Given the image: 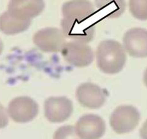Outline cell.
Listing matches in <instances>:
<instances>
[{"instance_id":"cell-1","label":"cell","mask_w":147,"mask_h":139,"mask_svg":"<svg viewBox=\"0 0 147 139\" xmlns=\"http://www.w3.org/2000/svg\"><path fill=\"white\" fill-rule=\"evenodd\" d=\"M98 67L103 73L114 75L121 72L126 62L123 47L114 40H105L99 44L96 52Z\"/></svg>"},{"instance_id":"cell-2","label":"cell","mask_w":147,"mask_h":139,"mask_svg":"<svg viewBox=\"0 0 147 139\" xmlns=\"http://www.w3.org/2000/svg\"><path fill=\"white\" fill-rule=\"evenodd\" d=\"M61 26L66 38L71 41L87 44L94 38L95 24L92 19L80 20L63 18Z\"/></svg>"},{"instance_id":"cell-3","label":"cell","mask_w":147,"mask_h":139,"mask_svg":"<svg viewBox=\"0 0 147 139\" xmlns=\"http://www.w3.org/2000/svg\"><path fill=\"white\" fill-rule=\"evenodd\" d=\"M140 119V114L136 107L130 105L118 106L112 113L110 124L118 134L129 133L135 129Z\"/></svg>"},{"instance_id":"cell-4","label":"cell","mask_w":147,"mask_h":139,"mask_svg":"<svg viewBox=\"0 0 147 139\" xmlns=\"http://www.w3.org/2000/svg\"><path fill=\"white\" fill-rule=\"evenodd\" d=\"M61 53L68 63L78 68L88 67L94 60V53L90 46L79 42H67Z\"/></svg>"},{"instance_id":"cell-5","label":"cell","mask_w":147,"mask_h":139,"mask_svg":"<svg viewBox=\"0 0 147 139\" xmlns=\"http://www.w3.org/2000/svg\"><path fill=\"white\" fill-rule=\"evenodd\" d=\"M34 44L41 51L59 52L67 42L62 30L56 28H45L38 30L33 36Z\"/></svg>"},{"instance_id":"cell-6","label":"cell","mask_w":147,"mask_h":139,"mask_svg":"<svg viewBox=\"0 0 147 139\" xmlns=\"http://www.w3.org/2000/svg\"><path fill=\"white\" fill-rule=\"evenodd\" d=\"M7 112L13 121L26 123L32 121L38 113L37 103L28 96H19L10 101Z\"/></svg>"},{"instance_id":"cell-7","label":"cell","mask_w":147,"mask_h":139,"mask_svg":"<svg viewBox=\"0 0 147 139\" xmlns=\"http://www.w3.org/2000/svg\"><path fill=\"white\" fill-rule=\"evenodd\" d=\"M108 92L97 84L87 82L77 88L76 97L78 101L85 107L98 109L105 103Z\"/></svg>"},{"instance_id":"cell-8","label":"cell","mask_w":147,"mask_h":139,"mask_svg":"<svg viewBox=\"0 0 147 139\" xmlns=\"http://www.w3.org/2000/svg\"><path fill=\"white\" fill-rule=\"evenodd\" d=\"M73 106L70 99L65 96L50 97L44 103L45 116L50 122H62L73 113Z\"/></svg>"},{"instance_id":"cell-9","label":"cell","mask_w":147,"mask_h":139,"mask_svg":"<svg viewBox=\"0 0 147 139\" xmlns=\"http://www.w3.org/2000/svg\"><path fill=\"white\" fill-rule=\"evenodd\" d=\"M123 47L131 57H147V30L134 28L127 30L123 37Z\"/></svg>"},{"instance_id":"cell-10","label":"cell","mask_w":147,"mask_h":139,"mask_svg":"<svg viewBox=\"0 0 147 139\" xmlns=\"http://www.w3.org/2000/svg\"><path fill=\"white\" fill-rule=\"evenodd\" d=\"M75 129L82 139H99L106 132V123L99 115L89 114L78 119Z\"/></svg>"},{"instance_id":"cell-11","label":"cell","mask_w":147,"mask_h":139,"mask_svg":"<svg viewBox=\"0 0 147 139\" xmlns=\"http://www.w3.org/2000/svg\"><path fill=\"white\" fill-rule=\"evenodd\" d=\"M44 0H9L7 11L12 16L23 20H31L45 9Z\"/></svg>"},{"instance_id":"cell-12","label":"cell","mask_w":147,"mask_h":139,"mask_svg":"<svg viewBox=\"0 0 147 139\" xmlns=\"http://www.w3.org/2000/svg\"><path fill=\"white\" fill-rule=\"evenodd\" d=\"M63 18L80 20L92 19L96 13L92 3L89 0H70L61 7Z\"/></svg>"},{"instance_id":"cell-13","label":"cell","mask_w":147,"mask_h":139,"mask_svg":"<svg viewBox=\"0 0 147 139\" xmlns=\"http://www.w3.org/2000/svg\"><path fill=\"white\" fill-rule=\"evenodd\" d=\"M31 20H23L12 16L8 11L0 15V31L6 35H16L29 29Z\"/></svg>"},{"instance_id":"cell-14","label":"cell","mask_w":147,"mask_h":139,"mask_svg":"<svg viewBox=\"0 0 147 139\" xmlns=\"http://www.w3.org/2000/svg\"><path fill=\"white\" fill-rule=\"evenodd\" d=\"M97 9L104 16L115 19L125 12V0H94Z\"/></svg>"},{"instance_id":"cell-15","label":"cell","mask_w":147,"mask_h":139,"mask_svg":"<svg viewBox=\"0 0 147 139\" xmlns=\"http://www.w3.org/2000/svg\"><path fill=\"white\" fill-rule=\"evenodd\" d=\"M130 12L138 20L147 21V0H129Z\"/></svg>"},{"instance_id":"cell-16","label":"cell","mask_w":147,"mask_h":139,"mask_svg":"<svg viewBox=\"0 0 147 139\" xmlns=\"http://www.w3.org/2000/svg\"><path fill=\"white\" fill-rule=\"evenodd\" d=\"M53 139H82L72 126H63L59 127L54 133Z\"/></svg>"},{"instance_id":"cell-17","label":"cell","mask_w":147,"mask_h":139,"mask_svg":"<svg viewBox=\"0 0 147 139\" xmlns=\"http://www.w3.org/2000/svg\"><path fill=\"white\" fill-rule=\"evenodd\" d=\"M8 122L6 109L0 103V129L5 128L8 124Z\"/></svg>"},{"instance_id":"cell-18","label":"cell","mask_w":147,"mask_h":139,"mask_svg":"<svg viewBox=\"0 0 147 139\" xmlns=\"http://www.w3.org/2000/svg\"><path fill=\"white\" fill-rule=\"evenodd\" d=\"M140 135L142 139H147V120L142 127L140 130Z\"/></svg>"},{"instance_id":"cell-19","label":"cell","mask_w":147,"mask_h":139,"mask_svg":"<svg viewBox=\"0 0 147 139\" xmlns=\"http://www.w3.org/2000/svg\"><path fill=\"white\" fill-rule=\"evenodd\" d=\"M144 82L145 84V86L147 87V68L145 70V73H144Z\"/></svg>"},{"instance_id":"cell-20","label":"cell","mask_w":147,"mask_h":139,"mask_svg":"<svg viewBox=\"0 0 147 139\" xmlns=\"http://www.w3.org/2000/svg\"><path fill=\"white\" fill-rule=\"evenodd\" d=\"M3 43L1 41V40L0 39V55H1V53L3 52Z\"/></svg>"}]
</instances>
